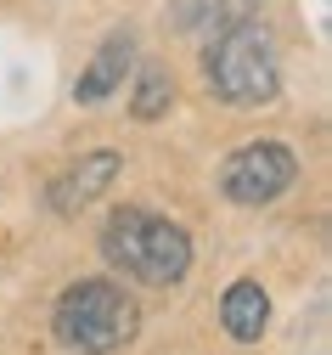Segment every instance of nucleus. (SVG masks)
Listing matches in <instances>:
<instances>
[{
	"label": "nucleus",
	"mask_w": 332,
	"mask_h": 355,
	"mask_svg": "<svg viewBox=\"0 0 332 355\" xmlns=\"http://www.w3.org/2000/svg\"><path fill=\"white\" fill-rule=\"evenodd\" d=\"M203 79L209 91L236 107V113H259L281 96V51L276 34L259 17H231L203 51Z\"/></svg>",
	"instance_id": "nucleus-2"
},
{
	"label": "nucleus",
	"mask_w": 332,
	"mask_h": 355,
	"mask_svg": "<svg viewBox=\"0 0 332 355\" xmlns=\"http://www.w3.org/2000/svg\"><path fill=\"white\" fill-rule=\"evenodd\" d=\"M130 68H135V34H130V28H113L102 46H96V57L85 62V73L73 79V102H79V107H102L107 96L124 91Z\"/></svg>",
	"instance_id": "nucleus-6"
},
{
	"label": "nucleus",
	"mask_w": 332,
	"mask_h": 355,
	"mask_svg": "<svg viewBox=\"0 0 332 355\" xmlns=\"http://www.w3.org/2000/svg\"><path fill=\"white\" fill-rule=\"evenodd\" d=\"M220 327L236 338V344H259L265 327H270V293L259 277H236L220 299Z\"/></svg>",
	"instance_id": "nucleus-7"
},
{
	"label": "nucleus",
	"mask_w": 332,
	"mask_h": 355,
	"mask_svg": "<svg viewBox=\"0 0 332 355\" xmlns=\"http://www.w3.org/2000/svg\"><path fill=\"white\" fill-rule=\"evenodd\" d=\"M119 169H124V158L113 153V147H90V153H79L51 187H45V209H51L57 220H73L79 209H90L96 198H107V187L119 181Z\"/></svg>",
	"instance_id": "nucleus-5"
},
{
	"label": "nucleus",
	"mask_w": 332,
	"mask_h": 355,
	"mask_svg": "<svg viewBox=\"0 0 332 355\" xmlns=\"http://www.w3.org/2000/svg\"><path fill=\"white\" fill-rule=\"evenodd\" d=\"M299 181V153L288 141H243L220 164V192L236 209H265Z\"/></svg>",
	"instance_id": "nucleus-4"
},
{
	"label": "nucleus",
	"mask_w": 332,
	"mask_h": 355,
	"mask_svg": "<svg viewBox=\"0 0 332 355\" xmlns=\"http://www.w3.org/2000/svg\"><path fill=\"white\" fill-rule=\"evenodd\" d=\"M51 333L68 355H113V349L135 344L141 304L113 277H79L73 288H62V299L51 310Z\"/></svg>",
	"instance_id": "nucleus-3"
},
{
	"label": "nucleus",
	"mask_w": 332,
	"mask_h": 355,
	"mask_svg": "<svg viewBox=\"0 0 332 355\" xmlns=\"http://www.w3.org/2000/svg\"><path fill=\"white\" fill-rule=\"evenodd\" d=\"M135 91H130V119H141V124H158L169 107H175V79H169V68L158 62V57H135Z\"/></svg>",
	"instance_id": "nucleus-8"
},
{
	"label": "nucleus",
	"mask_w": 332,
	"mask_h": 355,
	"mask_svg": "<svg viewBox=\"0 0 332 355\" xmlns=\"http://www.w3.org/2000/svg\"><path fill=\"white\" fill-rule=\"evenodd\" d=\"M102 259L141 288H180L192 271V232L152 209L119 203L102 220Z\"/></svg>",
	"instance_id": "nucleus-1"
}]
</instances>
